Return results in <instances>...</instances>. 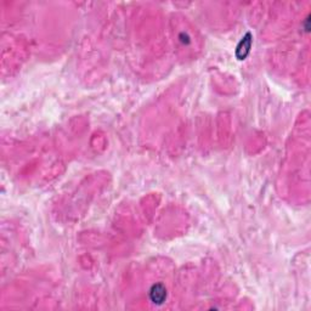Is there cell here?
<instances>
[{"instance_id":"1","label":"cell","mask_w":311,"mask_h":311,"mask_svg":"<svg viewBox=\"0 0 311 311\" xmlns=\"http://www.w3.org/2000/svg\"><path fill=\"white\" fill-rule=\"evenodd\" d=\"M150 299L156 305L164 304L167 300V289L162 283H156L150 289Z\"/></svg>"},{"instance_id":"2","label":"cell","mask_w":311,"mask_h":311,"mask_svg":"<svg viewBox=\"0 0 311 311\" xmlns=\"http://www.w3.org/2000/svg\"><path fill=\"white\" fill-rule=\"evenodd\" d=\"M250 48H252V34L248 32L238 43L236 49V58L238 60H245L250 53Z\"/></svg>"}]
</instances>
